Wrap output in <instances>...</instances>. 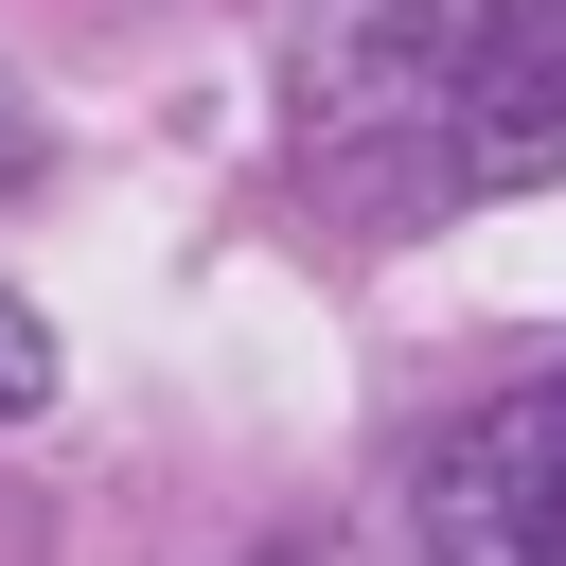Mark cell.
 I'll list each match as a JSON object with an SVG mask.
<instances>
[{
    "label": "cell",
    "mask_w": 566,
    "mask_h": 566,
    "mask_svg": "<svg viewBox=\"0 0 566 566\" xmlns=\"http://www.w3.org/2000/svg\"><path fill=\"white\" fill-rule=\"evenodd\" d=\"M283 177L354 230L566 177V0H318L283 53Z\"/></svg>",
    "instance_id": "1"
},
{
    "label": "cell",
    "mask_w": 566,
    "mask_h": 566,
    "mask_svg": "<svg viewBox=\"0 0 566 566\" xmlns=\"http://www.w3.org/2000/svg\"><path fill=\"white\" fill-rule=\"evenodd\" d=\"M407 513H424V566H566V371H513L495 407H460Z\"/></svg>",
    "instance_id": "2"
},
{
    "label": "cell",
    "mask_w": 566,
    "mask_h": 566,
    "mask_svg": "<svg viewBox=\"0 0 566 566\" xmlns=\"http://www.w3.org/2000/svg\"><path fill=\"white\" fill-rule=\"evenodd\" d=\"M35 407H53V318L0 283V424H35Z\"/></svg>",
    "instance_id": "3"
}]
</instances>
